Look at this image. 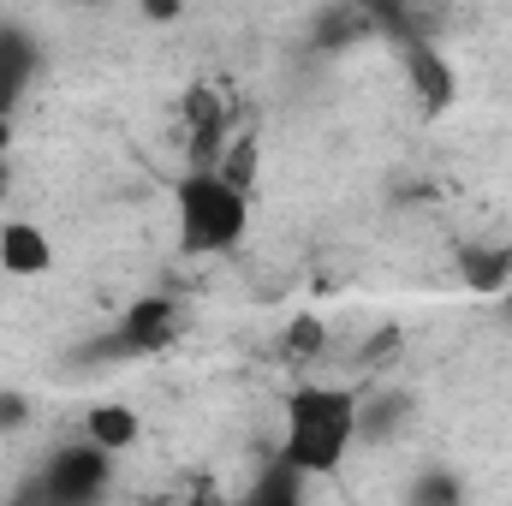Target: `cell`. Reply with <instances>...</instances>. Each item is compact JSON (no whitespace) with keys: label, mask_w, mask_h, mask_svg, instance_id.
Segmentation results:
<instances>
[{"label":"cell","mask_w":512,"mask_h":506,"mask_svg":"<svg viewBox=\"0 0 512 506\" xmlns=\"http://www.w3.org/2000/svg\"><path fill=\"white\" fill-rule=\"evenodd\" d=\"M12 149V114H0V155Z\"/></svg>","instance_id":"ac0fdd59"},{"label":"cell","mask_w":512,"mask_h":506,"mask_svg":"<svg viewBox=\"0 0 512 506\" xmlns=\"http://www.w3.org/2000/svg\"><path fill=\"white\" fill-rule=\"evenodd\" d=\"M459 268L477 292H507L512 286V251H459Z\"/></svg>","instance_id":"4fadbf2b"},{"label":"cell","mask_w":512,"mask_h":506,"mask_svg":"<svg viewBox=\"0 0 512 506\" xmlns=\"http://www.w3.org/2000/svg\"><path fill=\"white\" fill-rule=\"evenodd\" d=\"M137 12H143L149 24H173V18L185 12V0H137Z\"/></svg>","instance_id":"2e32d148"},{"label":"cell","mask_w":512,"mask_h":506,"mask_svg":"<svg viewBox=\"0 0 512 506\" xmlns=\"http://www.w3.org/2000/svg\"><path fill=\"white\" fill-rule=\"evenodd\" d=\"M84 435L120 459V453H131L143 441V417H137V405H126V399H96L84 411Z\"/></svg>","instance_id":"9c48e42d"},{"label":"cell","mask_w":512,"mask_h":506,"mask_svg":"<svg viewBox=\"0 0 512 506\" xmlns=\"http://www.w3.org/2000/svg\"><path fill=\"white\" fill-rule=\"evenodd\" d=\"M280 352H286L292 364H316V358L328 352V322H322V316H292L286 334H280Z\"/></svg>","instance_id":"7c38bea8"},{"label":"cell","mask_w":512,"mask_h":506,"mask_svg":"<svg viewBox=\"0 0 512 506\" xmlns=\"http://www.w3.org/2000/svg\"><path fill=\"white\" fill-rule=\"evenodd\" d=\"M6 191H12V161L0 155V203H6Z\"/></svg>","instance_id":"e0dca14e"},{"label":"cell","mask_w":512,"mask_h":506,"mask_svg":"<svg viewBox=\"0 0 512 506\" xmlns=\"http://www.w3.org/2000/svg\"><path fill=\"white\" fill-rule=\"evenodd\" d=\"M179 334H185V304L173 292H143V298H131L120 310V328L108 334V352H120V358H161V352L179 346Z\"/></svg>","instance_id":"5b68a950"},{"label":"cell","mask_w":512,"mask_h":506,"mask_svg":"<svg viewBox=\"0 0 512 506\" xmlns=\"http://www.w3.org/2000/svg\"><path fill=\"white\" fill-rule=\"evenodd\" d=\"M24 423H30V399L12 393V387H0V435H12V429H24Z\"/></svg>","instance_id":"9a60e30c"},{"label":"cell","mask_w":512,"mask_h":506,"mask_svg":"<svg viewBox=\"0 0 512 506\" xmlns=\"http://www.w3.org/2000/svg\"><path fill=\"white\" fill-rule=\"evenodd\" d=\"M411 417V393L382 387V393H358V441H387L393 429H405Z\"/></svg>","instance_id":"8fae6325"},{"label":"cell","mask_w":512,"mask_h":506,"mask_svg":"<svg viewBox=\"0 0 512 506\" xmlns=\"http://www.w3.org/2000/svg\"><path fill=\"white\" fill-rule=\"evenodd\" d=\"M507 310H512V286H507Z\"/></svg>","instance_id":"d6986e66"},{"label":"cell","mask_w":512,"mask_h":506,"mask_svg":"<svg viewBox=\"0 0 512 506\" xmlns=\"http://www.w3.org/2000/svg\"><path fill=\"white\" fill-rule=\"evenodd\" d=\"M459 495H465V489H459V477H447V471H435V477H423V483H417V489H411V495H405V501H459Z\"/></svg>","instance_id":"5bb4252c"},{"label":"cell","mask_w":512,"mask_h":506,"mask_svg":"<svg viewBox=\"0 0 512 506\" xmlns=\"http://www.w3.org/2000/svg\"><path fill=\"white\" fill-rule=\"evenodd\" d=\"M42 78V48L24 24H0V114H18L30 84Z\"/></svg>","instance_id":"52a82bcc"},{"label":"cell","mask_w":512,"mask_h":506,"mask_svg":"<svg viewBox=\"0 0 512 506\" xmlns=\"http://www.w3.org/2000/svg\"><path fill=\"white\" fill-rule=\"evenodd\" d=\"M364 36H376V24L364 18L358 0H334V6H322V12H316V30H310V42L328 48V54H340V48H352V42H364Z\"/></svg>","instance_id":"30bf717a"},{"label":"cell","mask_w":512,"mask_h":506,"mask_svg":"<svg viewBox=\"0 0 512 506\" xmlns=\"http://www.w3.org/2000/svg\"><path fill=\"white\" fill-rule=\"evenodd\" d=\"M387 42H393L399 78H405L417 114H423V120H441V114L459 102V72H453L441 36H435V30H399V36H387Z\"/></svg>","instance_id":"3957f363"},{"label":"cell","mask_w":512,"mask_h":506,"mask_svg":"<svg viewBox=\"0 0 512 506\" xmlns=\"http://www.w3.org/2000/svg\"><path fill=\"white\" fill-rule=\"evenodd\" d=\"M358 447V393L340 381H304L286 399L280 423V459H292L304 477H334Z\"/></svg>","instance_id":"6da1fadb"},{"label":"cell","mask_w":512,"mask_h":506,"mask_svg":"<svg viewBox=\"0 0 512 506\" xmlns=\"http://www.w3.org/2000/svg\"><path fill=\"white\" fill-rule=\"evenodd\" d=\"M251 233V191L221 167H185L173 179V239L179 256H233Z\"/></svg>","instance_id":"7a4b0ae2"},{"label":"cell","mask_w":512,"mask_h":506,"mask_svg":"<svg viewBox=\"0 0 512 506\" xmlns=\"http://www.w3.org/2000/svg\"><path fill=\"white\" fill-rule=\"evenodd\" d=\"M0 268L12 280H42L54 268V239L36 221H0Z\"/></svg>","instance_id":"ba28073f"},{"label":"cell","mask_w":512,"mask_h":506,"mask_svg":"<svg viewBox=\"0 0 512 506\" xmlns=\"http://www.w3.org/2000/svg\"><path fill=\"white\" fill-rule=\"evenodd\" d=\"M108 489H114V453L96 447L90 435L60 447V453H48L42 477H36V495L54 506H90V501H102Z\"/></svg>","instance_id":"277c9868"},{"label":"cell","mask_w":512,"mask_h":506,"mask_svg":"<svg viewBox=\"0 0 512 506\" xmlns=\"http://www.w3.org/2000/svg\"><path fill=\"white\" fill-rule=\"evenodd\" d=\"M179 126H185V167H221L227 143H233V114H227V96L215 84H191L179 96Z\"/></svg>","instance_id":"8992f818"}]
</instances>
